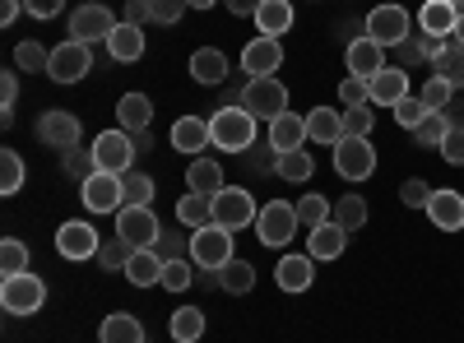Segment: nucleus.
<instances>
[{"mask_svg":"<svg viewBox=\"0 0 464 343\" xmlns=\"http://www.w3.org/2000/svg\"><path fill=\"white\" fill-rule=\"evenodd\" d=\"M209 135H214V148H223V154H246L256 144V117L246 107H218Z\"/></svg>","mask_w":464,"mask_h":343,"instance_id":"nucleus-1","label":"nucleus"},{"mask_svg":"<svg viewBox=\"0 0 464 343\" xmlns=\"http://www.w3.org/2000/svg\"><path fill=\"white\" fill-rule=\"evenodd\" d=\"M297 209L288 205V200H269V205H260V214H256V237H260V246H269V251H284L293 237H297Z\"/></svg>","mask_w":464,"mask_h":343,"instance_id":"nucleus-2","label":"nucleus"},{"mask_svg":"<svg viewBox=\"0 0 464 343\" xmlns=\"http://www.w3.org/2000/svg\"><path fill=\"white\" fill-rule=\"evenodd\" d=\"M116 237L135 251H153V242L163 237V223L149 205H121L116 209Z\"/></svg>","mask_w":464,"mask_h":343,"instance_id":"nucleus-3","label":"nucleus"},{"mask_svg":"<svg viewBox=\"0 0 464 343\" xmlns=\"http://www.w3.org/2000/svg\"><path fill=\"white\" fill-rule=\"evenodd\" d=\"M237 107H246L256 121H275L288 111V89L279 84V74H269V80H246Z\"/></svg>","mask_w":464,"mask_h":343,"instance_id":"nucleus-4","label":"nucleus"},{"mask_svg":"<svg viewBox=\"0 0 464 343\" xmlns=\"http://www.w3.org/2000/svg\"><path fill=\"white\" fill-rule=\"evenodd\" d=\"M43 301H47V283L33 270L0 279V307H5L10 316H33V311H43Z\"/></svg>","mask_w":464,"mask_h":343,"instance_id":"nucleus-5","label":"nucleus"},{"mask_svg":"<svg viewBox=\"0 0 464 343\" xmlns=\"http://www.w3.org/2000/svg\"><path fill=\"white\" fill-rule=\"evenodd\" d=\"M334 172H339L343 181H367V176L376 172V148H372V139H367V135H343V139L334 144Z\"/></svg>","mask_w":464,"mask_h":343,"instance_id":"nucleus-6","label":"nucleus"},{"mask_svg":"<svg viewBox=\"0 0 464 343\" xmlns=\"http://www.w3.org/2000/svg\"><path fill=\"white\" fill-rule=\"evenodd\" d=\"M89 148H93L98 172H130V163H135V154H140V148H135V135L121 130V126H116V130H102Z\"/></svg>","mask_w":464,"mask_h":343,"instance_id":"nucleus-7","label":"nucleus"},{"mask_svg":"<svg viewBox=\"0 0 464 343\" xmlns=\"http://www.w3.org/2000/svg\"><path fill=\"white\" fill-rule=\"evenodd\" d=\"M190 260H196L200 270L218 274L223 264L232 260V233H227V227H218V223L196 227V237H190Z\"/></svg>","mask_w":464,"mask_h":343,"instance_id":"nucleus-8","label":"nucleus"},{"mask_svg":"<svg viewBox=\"0 0 464 343\" xmlns=\"http://www.w3.org/2000/svg\"><path fill=\"white\" fill-rule=\"evenodd\" d=\"M256 200H251V190L246 186H223L218 195H214V223L227 227V233H237V227H251L256 223Z\"/></svg>","mask_w":464,"mask_h":343,"instance_id":"nucleus-9","label":"nucleus"},{"mask_svg":"<svg viewBox=\"0 0 464 343\" xmlns=\"http://www.w3.org/2000/svg\"><path fill=\"white\" fill-rule=\"evenodd\" d=\"M80 200L89 214H116L126 205V181L121 172H93L84 186H80Z\"/></svg>","mask_w":464,"mask_h":343,"instance_id":"nucleus-10","label":"nucleus"},{"mask_svg":"<svg viewBox=\"0 0 464 343\" xmlns=\"http://www.w3.org/2000/svg\"><path fill=\"white\" fill-rule=\"evenodd\" d=\"M93 70V56L84 43H74V37H65L61 47H52V61H47V74L56 84H80L84 74Z\"/></svg>","mask_w":464,"mask_h":343,"instance_id":"nucleus-11","label":"nucleus"},{"mask_svg":"<svg viewBox=\"0 0 464 343\" xmlns=\"http://www.w3.org/2000/svg\"><path fill=\"white\" fill-rule=\"evenodd\" d=\"M111 28H116V19H111L107 5H98V0H89V5H80V10L70 14V37H74V43H84V47L107 43Z\"/></svg>","mask_w":464,"mask_h":343,"instance_id":"nucleus-12","label":"nucleus"},{"mask_svg":"<svg viewBox=\"0 0 464 343\" xmlns=\"http://www.w3.org/2000/svg\"><path fill=\"white\" fill-rule=\"evenodd\" d=\"M362 24H367V37H372V43H381V47H400L404 37L413 33L404 5H376Z\"/></svg>","mask_w":464,"mask_h":343,"instance_id":"nucleus-13","label":"nucleus"},{"mask_svg":"<svg viewBox=\"0 0 464 343\" xmlns=\"http://www.w3.org/2000/svg\"><path fill=\"white\" fill-rule=\"evenodd\" d=\"M98 233H93V223H84V218H70V223H61L56 227V251H61V260H98Z\"/></svg>","mask_w":464,"mask_h":343,"instance_id":"nucleus-14","label":"nucleus"},{"mask_svg":"<svg viewBox=\"0 0 464 343\" xmlns=\"http://www.w3.org/2000/svg\"><path fill=\"white\" fill-rule=\"evenodd\" d=\"M279 65H284L279 37H251V43L242 47V70H246V80H269V74H279Z\"/></svg>","mask_w":464,"mask_h":343,"instance_id":"nucleus-15","label":"nucleus"},{"mask_svg":"<svg viewBox=\"0 0 464 343\" xmlns=\"http://www.w3.org/2000/svg\"><path fill=\"white\" fill-rule=\"evenodd\" d=\"M37 139L65 154V148H74L84 139V126H80V117H70V111H43V117H37Z\"/></svg>","mask_w":464,"mask_h":343,"instance_id":"nucleus-16","label":"nucleus"},{"mask_svg":"<svg viewBox=\"0 0 464 343\" xmlns=\"http://www.w3.org/2000/svg\"><path fill=\"white\" fill-rule=\"evenodd\" d=\"M343 61H348V74H358V80H376V74L385 70V47L372 43V37H358V43L343 47Z\"/></svg>","mask_w":464,"mask_h":343,"instance_id":"nucleus-17","label":"nucleus"},{"mask_svg":"<svg viewBox=\"0 0 464 343\" xmlns=\"http://www.w3.org/2000/svg\"><path fill=\"white\" fill-rule=\"evenodd\" d=\"M144 47H149V43H144V28H140V24H126V19L116 24L111 37H107V56H111L116 65H135V61L144 56Z\"/></svg>","mask_w":464,"mask_h":343,"instance_id":"nucleus-18","label":"nucleus"},{"mask_svg":"<svg viewBox=\"0 0 464 343\" xmlns=\"http://www.w3.org/2000/svg\"><path fill=\"white\" fill-rule=\"evenodd\" d=\"M422 214H428L441 233H464V195L459 190H432V200Z\"/></svg>","mask_w":464,"mask_h":343,"instance_id":"nucleus-19","label":"nucleus"},{"mask_svg":"<svg viewBox=\"0 0 464 343\" xmlns=\"http://www.w3.org/2000/svg\"><path fill=\"white\" fill-rule=\"evenodd\" d=\"M209 144H214V135H209V121H200V117H177V121H172V148H177V154L200 158Z\"/></svg>","mask_w":464,"mask_h":343,"instance_id":"nucleus-20","label":"nucleus"},{"mask_svg":"<svg viewBox=\"0 0 464 343\" xmlns=\"http://www.w3.org/2000/svg\"><path fill=\"white\" fill-rule=\"evenodd\" d=\"M367 89H372V107H400V98H409V70L385 65Z\"/></svg>","mask_w":464,"mask_h":343,"instance_id":"nucleus-21","label":"nucleus"},{"mask_svg":"<svg viewBox=\"0 0 464 343\" xmlns=\"http://www.w3.org/2000/svg\"><path fill=\"white\" fill-rule=\"evenodd\" d=\"M269 144L279 148V154H293V148H306V117H297V111L288 107L284 117H275L269 121V135H265Z\"/></svg>","mask_w":464,"mask_h":343,"instance_id":"nucleus-22","label":"nucleus"},{"mask_svg":"<svg viewBox=\"0 0 464 343\" xmlns=\"http://www.w3.org/2000/svg\"><path fill=\"white\" fill-rule=\"evenodd\" d=\"M306 139L334 148V144L343 139V111H334V107H312V111H306Z\"/></svg>","mask_w":464,"mask_h":343,"instance_id":"nucleus-23","label":"nucleus"},{"mask_svg":"<svg viewBox=\"0 0 464 343\" xmlns=\"http://www.w3.org/2000/svg\"><path fill=\"white\" fill-rule=\"evenodd\" d=\"M455 24H459V10L450 5V0H428V5L418 10V28L432 33V37H455Z\"/></svg>","mask_w":464,"mask_h":343,"instance_id":"nucleus-24","label":"nucleus"},{"mask_svg":"<svg viewBox=\"0 0 464 343\" xmlns=\"http://www.w3.org/2000/svg\"><path fill=\"white\" fill-rule=\"evenodd\" d=\"M312 270H316L312 255H279L275 279H279L284 292H306V288H312Z\"/></svg>","mask_w":464,"mask_h":343,"instance_id":"nucleus-25","label":"nucleus"},{"mask_svg":"<svg viewBox=\"0 0 464 343\" xmlns=\"http://www.w3.org/2000/svg\"><path fill=\"white\" fill-rule=\"evenodd\" d=\"M343 246H348V233H343L334 218L321 223V227H312V237H306V255H312V260H339Z\"/></svg>","mask_w":464,"mask_h":343,"instance_id":"nucleus-26","label":"nucleus"},{"mask_svg":"<svg viewBox=\"0 0 464 343\" xmlns=\"http://www.w3.org/2000/svg\"><path fill=\"white\" fill-rule=\"evenodd\" d=\"M116 126L130 130V135L149 130V126H153V102H149L144 93H126V98H116Z\"/></svg>","mask_w":464,"mask_h":343,"instance_id":"nucleus-27","label":"nucleus"},{"mask_svg":"<svg viewBox=\"0 0 464 343\" xmlns=\"http://www.w3.org/2000/svg\"><path fill=\"white\" fill-rule=\"evenodd\" d=\"M190 80L205 84V89H218L227 80V56L218 47H200L196 56H190Z\"/></svg>","mask_w":464,"mask_h":343,"instance_id":"nucleus-28","label":"nucleus"},{"mask_svg":"<svg viewBox=\"0 0 464 343\" xmlns=\"http://www.w3.org/2000/svg\"><path fill=\"white\" fill-rule=\"evenodd\" d=\"M186 186L196 190V195H218V190L227 186L223 181V163L218 158H190V167H186Z\"/></svg>","mask_w":464,"mask_h":343,"instance_id":"nucleus-29","label":"nucleus"},{"mask_svg":"<svg viewBox=\"0 0 464 343\" xmlns=\"http://www.w3.org/2000/svg\"><path fill=\"white\" fill-rule=\"evenodd\" d=\"M256 19V28H260V37H284L297 19H293V5L288 0H260V10L251 14Z\"/></svg>","mask_w":464,"mask_h":343,"instance_id":"nucleus-30","label":"nucleus"},{"mask_svg":"<svg viewBox=\"0 0 464 343\" xmlns=\"http://www.w3.org/2000/svg\"><path fill=\"white\" fill-rule=\"evenodd\" d=\"M98 343H144V320L130 311H111L98 329Z\"/></svg>","mask_w":464,"mask_h":343,"instance_id":"nucleus-31","label":"nucleus"},{"mask_svg":"<svg viewBox=\"0 0 464 343\" xmlns=\"http://www.w3.org/2000/svg\"><path fill=\"white\" fill-rule=\"evenodd\" d=\"M163 255L159 251H135L130 255V264H126V279L135 283V288H153V283H163Z\"/></svg>","mask_w":464,"mask_h":343,"instance_id":"nucleus-32","label":"nucleus"},{"mask_svg":"<svg viewBox=\"0 0 464 343\" xmlns=\"http://www.w3.org/2000/svg\"><path fill=\"white\" fill-rule=\"evenodd\" d=\"M168 334H172L177 343H200V338H205V311H200V307H177V311L168 316Z\"/></svg>","mask_w":464,"mask_h":343,"instance_id":"nucleus-33","label":"nucleus"},{"mask_svg":"<svg viewBox=\"0 0 464 343\" xmlns=\"http://www.w3.org/2000/svg\"><path fill=\"white\" fill-rule=\"evenodd\" d=\"M177 223L186 227H209L214 223V195H196V190H186L177 200Z\"/></svg>","mask_w":464,"mask_h":343,"instance_id":"nucleus-34","label":"nucleus"},{"mask_svg":"<svg viewBox=\"0 0 464 343\" xmlns=\"http://www.w3.org/2000/svg\"><path fill=\"white\" fill-rule=\"evenodd\" d=\"M214 279H218V288H223V292H232V297H242V292H251V288H256V270H251L246 260H237V255H232Z\"/></svg>","mask_w":464,"mask_h":343,"instance_id":"nucleus-35","label":"nucleus"},{"mask_svg":"<svg viewBox=\"0 0 464 343\" xmlns=\"http://www.w3.org/2000/svg\"><path fill=\"white\" fill-rule=\"evenodd\" d=\"M437 74H441V80H450L455 89H464V47L455 43V37H446V43H441V52H437Z\"/></svg>","mask_w":464,"mask_h":343,"instance_id":"nucleus-36","label":"nucleus"},{"mask_svg":"<svg viewBox=\"0 0 464 343\" xmlns=\"http://www.w3.org/2000/svg\"><path fill=\"white\" fill-rule=\"evenodd\" d=\"M61 172L70 176V181H89L93 172H98V163H93V148H84V144H74V148H65L61 154Z\"/></svg>","mask_w":464,"mask_h":343,"instance_id":"nucleus-37","label":"nucleus"},{"mask_svg":"<svg viewBox=\"0 0 464 343\" xmlns=\"http://www.w3.org/2000/svg\"><path fill=\"white\" fill-rule=\"evenodd\" d=\"M450 130H455V126H450L446 111H428V117H422V126L413 130V139H418L422 148H441V139H446Z\"/></svg>","mask_w":464,"mask_h":343,"instance_id":"nucleus-38","label":"nucleus"},{"mask_svg":"<svg viewBox=\"0 0 464 343\" xmlns=\"http://www.w3.org/2000/svg\"><path fill=\"white\" fill-rule=\"evenodd\" d=\"M130 255H135V246H126L121 237H111V242H102V246H98V264H102V274H126V264H130Z\"/></svg>","mask_w":464,"mask_h":343,"instance_id":"nucleus-39","label":"nucleus"},{"mask_svg":"<svg viewBox=\"0 0 464 343\" xmlns=\"http://www.w3.org/2000/svg\"><path fill=\"white\" fill-rule=\"evenodd\" d=\"M312 172H316V163H312V154H306V148L279 154V163H275V176H284V181H306Z\"/></svg>","mask_w":464,"mask_h":343,"instance_id":"nucleus-40","label":"nucleus"},{"mask_svg":"<svg viewBox=\"0 0 464 343\" xmlns=\"http://www.w3.org/2000/svg\"><path fill=\"white\" fill-rule=\"evenodd\" d=\"M10 274H28V246L19 237L0 242V279H10Z\"/></svg>","mask_w":464,"mask_h":343,"instance_id":"nucleus-41","label":"nucleus"},{"mask_svg":"<svg viewBox=\"0 0 464 343\" xmlns=\"http://www.w3.org/2000/svg\"><path fill=\"white\" fill-rule=\"evenodd\" d=\"M293 209H297V223H302V227H321V223H330V214H334V205H330L325 195H302Z\"/></svg>","mask_w":464,"mask_h":343,"instance_id":"nucleus-42","label":"nucleus"},{"mask_svg":"<svg viewBox=\"0 0 464 343\" xmlns=\"http://www.w3.org/2000/svg\"><path fill=\"white\" fill-rule=\"evenodd\" d=\"M343 233H358V227L367 223V205H362V195H343L339 205H334V214H330Z\"/></svg>","mask_w":464,"mask_h":343,"instance_id":"nucleus-43","label":"nucleus"},{"mask_svg":"<svg viewBox=\"0 0 464 343\" xmlns=\"http://www.w3.org/2000/svg\"><path fill=\"white\" fill-rule=\"evenodd\" d=\"M19 186H24V158L5 148L0 154V195H19Z\"/></svg>","mask_w":464,"mask_h":343,"instance_id":"nucleus-44","label":"nucleus"},{"mask_svg":"<svg viewBox=\"0 0 464 343\" xmlns=\"http://www.w3.org/2000/svg\"><path fill=\"white\" fill-rule=\"evenodd\" d=\"M121 181H126V205H153V195H159L149 172H121Z\"/></svg>","mask_w":464,"mask_h":343,"instance_id":"nucleus-45","label":"nucleus"},{"mask_svg":"<svg viewBox=\"0 0 464 343\" xmlns=\"http://www.w3.org/2000/svg\"><path fill=\"white\" fill-rule=\"evenodd\" d=\"M47 61H52V52L43 43H33V37L14 47V70H28L33 74V70H47Z\"/></svg>","mask_w":464,"mask_h":343,"instance_id":"nucleus-46","label":"nucleus"},{"mask_svg":"<svg viewBox=\"0 0 464 343\" xmlns=\"http://www.w3.org/2000/svg\"><path fill=\"white\" fill-rule=\"evenodd\" d=\"M422 102H428V111H446L450 107V98H455V84L450 80H441V74H432L428 84H422V93H418Z\"/></svg>","mask_w":464,"mask_h":343,"instance_id":"nucleus-47","label":"nucleus"},{"mask_svg":"<svg viewBox=\"0 0 464 343\" xmlns=\"http://www.w3.org/2000/svg\"><path fill=\"white\" fill-rule=\"evenodd\" d=\"M186 10H190L186 0H149V24L172 28V24H181V14H186Z\"/></svg>","mask_w":464,"mask_h":343,"instance_id":"nucleus-48","label":"nucleus"},{"mask_svg":"<svg viewBox=\"0 0 464 343\" xmlns=\"http://www.w3.org/2000/svg\"><path fill=\"white\" fill-rule=\"evenodd\" d=\"M190 264H196V260H186V255H181V260H168L159 288H168V292H186V288H190Z\"/></svg>","mask_w":464,"mask_h":343,"instance_id":"nucleus-49","label":"nucleus"},{"mask_svg":"<svg viewBox=\"0 0 464 343\" xmlns=\"http://www.w3.org/2000/svg\"><path fill=\"white\" fill-rule=\"evenodd\" d=\"M391 111H395V121L404 130H418L422 117H428V102H422V98H400V107H391Z\"/></svg>","mask_w":464,"mask_h":343,"instance_id":"nucleus-50","label":"nucleus"},{"mask_svg":"<svg viewBox=\"0 0 464 343\" xmlns=\"http://www.w3.org/2000/svg\"><path fill=\"white\" fill-rule=\"evenodd\" d=\"M339 98H343V107H367V102H372V89H367V80L348 74V80L339 84Z\"/></svg>","mask_w":464,"mask_h":343,"instance_id":"nucleus-51","label":"nucleus"},{"mask_svg":"<svg viewBox=\"0 0 464 343\" xmlns=\"http://www.w3.org/2000/svg\"><path fill=\"white\" fill-rule=\"evenodd\" d=\"M400 200H404V209H428V200H432V186L428 181H404L400 186Z\"/></svg>","mask_w":464,"mask_h":343,"instance_id":"nucleus-52","label":"nucleus"},{"mask_svg":"<svg viewBox=\"0 0 464 343\" xmlns=\"http://www.w3.org/2000/svg\"><path fill=\"white\" fill-rule=\"evenodd\" d=\"M343 135H372V102L367 107H343Z\"/></svg>","mask_w":464,"mask_h":343,"instance_id":"nucleus-53","label":"nucleus"},{"mask_svg":"<svg viewBox=\"0 0 464 343\" xmlns=\"http://www.w3.org/2000/svg\"><path fill=\"white\" fill-rule=\"evenodd\" d=\"M441 158H446L450 167H464V126H455V130L441 139Z\"/></svg>","mask_w":464,"mask_h":343,"instance_id":"nucleus-54","label":"nucleus"},{"mask_svg":"<svg viewBox=\"0 0 464 343\" xmlns=\"http://www.w3.org/2000/svg\"><path fill=\"white\" fill-rule=\"evenodd\" d=\"M246 154H251V163H256L260 172H269V176H275V163H279V148H275V144H269V139H260V144H251V148H246Z\"/></svg>","mask_w":464,"mask_h":343,"instance_id":"nucleus-55","label":"nucleus"},{"mask_svg":"<svg viewBox=\"0 0 464 343\" xmlns=\"http://www.w3.org/2000/svg\"><path fill=\"white\" fill-rule=\"evenodd\" d=\"M14 98H19V74L5 70V74H0V107H5V126L14 117Z\"/></svg>","mask_w":464,"mask_h":343,"instance_id":"nucleus-56","label":"nucleus"},{"mask_svg":"<svg viewBox=\"0 0 464 343\" xmlns=\"http://www.w3.org/2000/svg\"><path fill=\"white\" fill-rule=\"evenodd\" d=\"M153 251H159V255H163V260H181V251H186V255H190V242H181V237H177V233H163V237H159V242H153Z\"/></svg>","mask_w":464,"mask_h":343,"instance_id":"nucleus-57","label":"nucleus"},{"mask_svg":"<svg viewBox=\"0 0 464 343\" xmlns=\"http://www.w3.org/2000/svg\"><path fill=\"white\" fill-rule=\"evenodd\" d=\"M65 10V0H24V14H33V19H56Z\"/></svg>","mask_w":464,"mask_h":343,"instance_id":"nucleus-58","label":"nucleus"},{"mask_svg":"<svg viewBox=\"0 0 464 343\" xmlns=\"http://www.w3.org/2000/svg\"><path fill=\"white\" fill-rule=\"evenodd\" d=\"M126 24H149V0H130V5H126Z\"/></svg>","mask_w":464,"mask_h":343,"instance_id":"nucleus-59","label":"nucleus"},{"mask_svg":"<svg viewBox=\"0 0 464 343\" xmlns=\"http://www.w3.org/2000/svg\"><path fill=\"white\" fill-rule=\"evenodd\" d=\"M24 10V0H0V24H14Z\"/></svg>","mask_w":464,"mask_h":343,"instance_id":"nucleus-60","label":"nucleus"},{"mask_svg":"<svg viewBox=\"0 0 464 343\" xmlns=\"http://www.w3.org/2000/svg\"><path fill=\"white\" fill-rule=\"evenodd\" d=\"M223 5H227L232 14H256V10H260V0H223Z\"/></svg>","mask_w":464,"mask_h":343,"instance_id":"nucleus-61","label":"nucleus"},{"mask_svg":"<svg viewBox=\"0 0 464 343\" xmlns=\"http://www.w3.org/2000/svg\"><path fill=\"white\" fill-rule=\"evenodd\" d=\"M190 10H214V0H186Z\"/></svg>","mask_w":464,"mask_h":343,"instance_id":"nucleus-62","label":"nucleus"},{"mask_svg":"<svg viewBox=\"0 0 464 343\" xmlns=\"http://www.w3.org/2000/svg\"><path fill=\"white\" fill-rule=\"evenodd\" d=\"M455 43L464 47V10H459V24H455Z\"/></svg>","mask_w":464,"mask_h":343,"instance_id":"nucleus-63","label":"nucleus"},{"mask_svg":"<svg viewBox=\"0 0 464 343\" xmlns=\"http://www.w3.org/2000/svg\"><path fill=\"white\" fill-rule=\"evenodd\" d=\"M450 5H455V10H464V0H450Z\"/></svg>","mask_w":464,"mask_h":343,"instance_id":"nucleus-64","label":"nucleus"}]
</instances>
